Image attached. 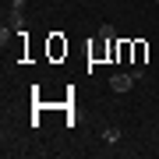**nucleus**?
I'll use <instances>...</instances> for the list:
<instances>
[{
    "label": "nucleus",
    "instance_id": "6",
    "mask_svg": "<svg viewBox=\"0 0 159 159\" xmlns=\"http://www.w3.org/2000/svg\"><path fill=\"white\" fill-rule=\"evenodd\" d=\"M102 142H120V127H102Z\"/></svg>",
    "mask_w": 159,
    "mask_h": 159
},
{
    "label": "nucleus",
    "instance_id": "8",
    "mask_svg": "<svg viewBox=\"0 0 159 159\" xmlns=\"http://www.w3.org/2000/svg\"><path fill=\"white\" fill-rule=\"evenodd\" d=\"M156 4H159V0H156Z\"/></svg>",
    "mask_w": 159,
    "mask_h": 159
},
{
    "label": "nucleus",
    "instance_id": "5",
    "mask_svg": "<svg viewBox=\"0 0 159 159\" xmlns=\"http://www.w3.org/2000/svg\"><path fill=\"white\" fill-rule=\"evenodd\" d=\"M134 43V57H131V64H142L145 67V57H148V43L145 39H131Z\"/></svg>",
    "mask_w": 159,
    "mask_h": 159
},
{
    "label": "nucleus",
    "instance_id": "7",
    "mask_svg": "<svg viewBox=\"0 0 159 159\" xmlns=\"http://www.w3.org/2000/svg\"><path fill=\"white\" fill-rule=\"evenodd\" d=\"M99 35H102V39H117V32H113V25H110V21L99 25Z\"/></svg>",
    "mask_w": 159,
    "mask_h": 159
},
{
    "label": "nucleus",
    "instance_id": "4",
    "mask_svg": "<svg viewBox=\"0 0 159 159\" xmlns=\"http://www.w3.org/2000/svg\"><path fill=\"white\" fill-rule=\"evenodd\" d=\"M131 57H134V43H131V39H120V46H117V60H120V64H131Z\"/></svg>",
    "mask_w": 159,
    "mask_h": 159
},
{
    "label": "nucleus",
    "instance_id": "3",
    "mask_svg": "<svg viewBox=\"0 0 159 159\" xmlns=\"http://www.w3.org/2000/svg\"><path fill=\"white\" fill-rule=\"evenodd\" d=\"M89 57H92V60H102V57H110V39H102V35H99V39L89 46Z\"/></svg>",
    "mask_w": 159,
    "mask_h": 159
},
{
    "label": "nucleus",
    "instance_id": "1",
    "mask_svg": "<svg viewBox=\"0 0 159 159\" xmlns=\"http://www.w3.org/2000/svg\"><path fill=\"white\" fill-rule=\"evenodd\" d=\"M46 53H50V60H60L64 53H67V43H64V35H60V32H53V35H50V46H46Z\"/></svg>",
    "mask_w": 159,
    "mask_h": 159
},
{
    "label": "nucleus",
    "instance_id": "2",
    "mask_svg": "<svg viewBox=\"0 0 159 159\" xmlns=\"http://www.w3.org/2000/svg\"><path fill=\"white\" fill-rule=\"evenodd\" d=\"M131 85H138V81H134V74H124V71H120V74H113V78H110V89H113V92H127Z\"/></svg>",
    "mask_w": 159,
    "mask_h": 159
}]
</instances>
